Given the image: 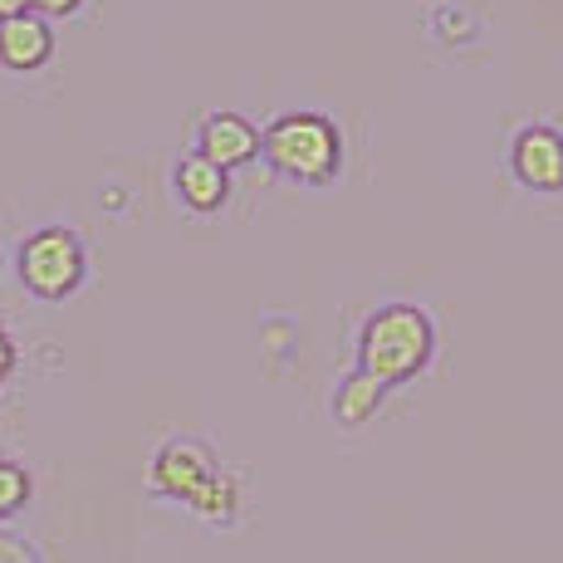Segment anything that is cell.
<instances>
[{"mask_svg": "<svg viewBox=\"0 0 563 563\" xmlns=\"http://www.w3.org/2000/svg\"><path fill=\"white\" fill-rule=\"evenodd\" d=\"M437 349V329L417 305H383L367 313L363 339H358V373L377 377L383 387L407 383L431 363Z\"/></svg>", "mask_w": 563, "mask_h": 563, "instance_id": "6da1fadb", "label": "cell"}, {"mask_svg": "<svg viewBox=\"0 0 563 563\" xmlns=\"http://www.w3.org/2000/svg\"><path fill=\"white\" fill-rule=\"evenodd\" d=\"M260 153H265V162L279 177L323 187L343 167V137L323 113H279L260 133Z\"/></svg>", "mask_w": 563, "mask_h": 563, "instance_id": "7a4b0ae2", "label": "cell"}, {"mask_svg": "<svg viewBox=\"0 0 563 563\" xmlns=\"http://www.w3.org/2000/svg\"><path fill=\"white\" fill-rule=\"evenodd\" d=\"M20 279L35 299H69L84 279V245L69 225H45L20 245Z\"/></svg>", "mask_w": 563, "mask_h": 563, "instance_id": "3957f363", "label": "cell"}, {"mask_svg": "<svg viewBox=\"0 0 563 563\" xmlns=\"http://www.w3.org/2000/svg\"><path fill=\"white\" fill-rule=\"evenodd\" d=\"M515 177L525 181V187L534 191H563V133L559 128H525V133L515 137Z\"/></svg>", "mask_w": 563, "mask_h": 563, "instance_id": "277c9868", "label": "cell"}, {"mask_svg": "<svg viewBox=\"0 0 563 563\" xmlns=\"http://www.w3.org/2000/svg\"><path fill=\"white\" fill-rule=\"evenodd\" d=\"M211 475H216V461L206 446H197V441H167L153 461V490L191 505V495H197Z\"/></svg>", "mask_w": 563, "mask_h": 563, "instance_id": "5b68a950", "label": "cell"}, {"mask_svg": "<svg viewBox=\"0 0 563 563\" xmlns=\"http://www.w3.org/2000/svg\"><path fill=\"white\" fill-rule=\"evenodd\" d=\"M197 153L206 162H216L221 172L245 167V162H255V153H260V133H255L251 118H241V113H211L201 123Z\"/></svg>", "mask_w": 563, "mask_h": 563, "instance_id": "8992f818", "label": "cell"}, {"mask_svg": "<svg viewBox=\"0 0 563 563\" xmlns=\"http://www.w3.org/2000/svg\"><path fill=\"white\" fill-rule=\"evenodd\" d=\"M54 54V30L49 20H40L35 10L30 15H15V20H0V64L15 74H35L45 69Z\"/></svg>", "mask_w": 563, "mask_h": 563, "instance_id": "52a82bcc", "label": "cell"}, {"mask_svg": "<svg viewBox=\"0 0 563 563\" xmlns=\"http://www.w3.org/2000/svg\"><path fill=\"white\" fill-rule=\"evenodd\" d=\"M177 191L191 211H216V206H225V197H231V172H221L216 162L191 153L177 162Z\"/></svg>", "mask_w": 563, "mask_h": 563, "instance_id": "ba28073f", "label": "cell"}, {"mask_svg": "<svg viewBox=\"0 0 563 563\" xmlns=\"http://www.w3.org/2000/svg\"><path fill=\"white\" fill-rule=\"evenodd\" d=\"M383 397H387V387L377 383V377L349 373L339 383V397H333V417H339L343 427H363V421L373 417L377 407H383Z\"/></svg>", "mask_w": 563, "mask_h": 563, "instance_id": "9c48e42d", "label": "cell"}, {"mask_svg": "<svg viewBox=\"0 0 563 563\" xmlns=\"http://www.w3.org/2000/svg\"><path fill=\"white\" fill-rule=\"evenodd\" d=\"M191 510H197L201 519H216V525H225V519L235 515V481L216 471L211 481H206L201 490L191 495Z\"/></svg>", "mask_w": 563, "mask_h": 563, "instance_id": "30bf717a", "label": "cell"}, {"mask_svg": "<svg viewBox=\"0 0 563 563\" xmlns=\"http://www.w3.org/2000/svg\"><path fill=\"white\" fill-rule=\"evenodd\" d=\"M25 500H30V475H25V465H15V461L0 456V519H10L15 510H25Z\"/></svg>", "mask_w": 563, "mask_h": 563, "instance_id": "8fae6325", "label": "cell"}, {"mask_svg": "<svg viewBox=\"0 0 563 563\" xmlns=\"http://www.w3.org/2000/svg\"><path fill=\"white\" fill-rule=\"evenodd\" d=\"M84 0H30V10H35L40 20H64V15H74Z\"/></svg>", "mask_w": 563, "mask_h": 563, "instance_id": "7c38bea8", "label": "cell"}, {"mask_svg": "<svg viewBox=\"0 0 563 563\" xmlns=\"http://www.w3.org/2000/svg\"><path fill=\"white\" fill-rule=\"evenodd\" d=\"M0 563H35V559H30V549L20 544V539H5V534H0Z\"/></svg>", "mask_w": 563, "mask_h": 563, "instance_id": "4fadbf2b", "label": "cell"}, {"mask_svg": "<svg viewBox=\"0 0 563 563\" xmlns=\"http://www.w3.org/2000/svg\"><path fill=\"white\" fill-rule=\"evenodd\" d=\"M15 15H30V0H0V20H15Z\"/></svg>", "mask_w": 563, "mask_h": 563, "instance_id": "5bb4252c", "label": "cell"}, {"mask_svg": "<svg viewBox=\"0 0 563 563\" xmlns=\"http://www.w3.org/2000/svg\"><path fill=\"white\" fill-rule=\"evenodd\" d=\"M15 367V349H10V339H5V329H0V377Z\"/></svg>", "mask_w": 563, "mask_h": 563, "instance_id": "9a60e30c", "label": "cell"}]
</instances>
